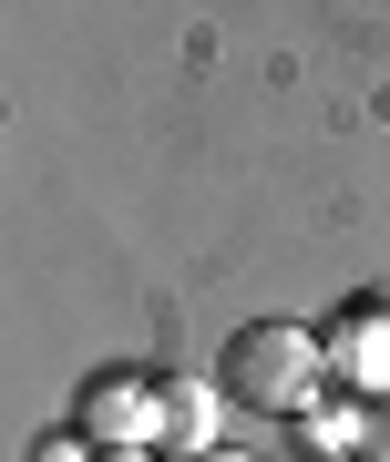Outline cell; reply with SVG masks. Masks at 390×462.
I'll use <instances>...</instances> for the list:
<instances>
[{"label":"cell","instance_id":"277c9868","mask_svg":"<svg viewBox=\"0 0 390 462\" xmlns=\"http://www.w3.org/2000/svg\"><path fill=\"white\" fill-rule=\"evenodd\" d=\"M216 411H227L216 380H154V452L206 462V452H216Z\"/></svg>","mask_w":390,"mask_h":462},{"label":"cell","instance_id":"ba28073f","mask_svg":"<svg viewBox=\"0 0 390 462\" xmlns=\"http://www.w3.org/2000/svg\"><path fill=\"white\" fill-rule=\"evenodd\" d=\"M206 462H246V452H206Z\"/></svg>","mask_w":390,"mask_h":462},{"label":"cell","instance_id":"7a4b0ae2","mask_svg":"<svg viewBox=\"0 0 390 462\" xmlns=\"http://www.w3.org/2000/svg\"><path fill=\"white\" fill-rule=\"evenodd\" d=\"M319 349H329V380H339V391H390V288L339 298Z\"/></svg>","mask_w":390,"mask_h":462},{"label":"cell","instance_id":"6da1fadb","mask_svg":"<svg viewBox=\"0 0 390 462\" xmlns=\"http://www.w3.org/2000/svg\"><path fill=\"white\" fill-rule=\"evenodd\" d=\"M216 391H227L237 411H257V421H309L319 391H329V349H319V329H298V319H246V329H227Z\"/></svg>","mask_w":390,"mask_h":462},{"label":"cell","instance_id":"8992f818","mask_svg":"<svg viewBox=\"0 0 390 462\" xmlns=\"http://www.w3.org/2000/svg\"><path fill=\"white\" fill-rule=\"evenodd\" d=\"M32 462H103V442H93L82 421H62V431H42V452H32Z\"/></svg>","mask_w":390,"mask_h":462},{"label":"cell","instance_id":"52a82bcc","mask_svg":"<svg viewBox=\"0 0 390 462\" xmlns=\"http://www.w3.org/2000/svg\"><path fill=\"white\" fill-rule=\"evenodd\" d=\"M103 462H154V452H144V442H134V452H103Z\"/></svg>","mask_w":390,"mask_h":462},{"label":"cell","instance_id":"5b68a950","mask_svg":"<svg viewBox=\"0 0 390 462\" xmlns=\"http://www.w3.org/2000/svg\"><path fill=\"white\" fill-rule=\"evenodd\" d=\"M349 462H390V391H349Z\"/></svg>","mask_w":390,"mask_h":462},{"label":"cell","instance_id":"3957f363","mask_svg":"<svg viewBox=\"0 0 390 462\" xmlns=\"http://www.w3.org/2000/svg\"><path fill=\"white\" fill-rule=\"evenodd\" d=\"M82 431H93L103 452H134V442H154V380H134V370H103V380H82Z\"/></svg>","mask_w":390,"mask_h":462}]
</instances>
